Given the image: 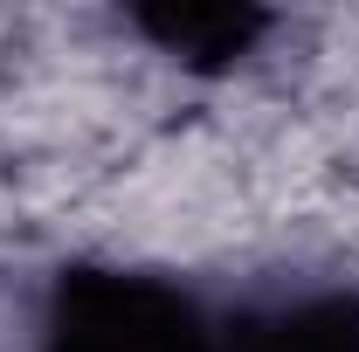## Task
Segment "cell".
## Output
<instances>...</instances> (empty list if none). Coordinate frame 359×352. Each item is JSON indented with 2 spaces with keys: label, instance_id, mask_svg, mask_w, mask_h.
<instances>
[{
  "label": "cell",
  "instance_id": "6da1fadb",
  "mask_svg": "<svg viewBox=\"0 0 359 352\" xmlns=\"http://www.w3.org/2000/svg\"><path fill=\"white\" fill-rule=\"evenodd\" d=\"M28 352H228V339L222 318L159 269L62 263L35 304Z\"/></svg>",
  "mask_w": 359,
  "mask_h": 352
},
{
  "label": "cell",
  "instance_id": "7a4b0ae2",
  "mask_svg": "<svg viewBox=\"0 0 359 352\" xmlns=\"http://www.w3.org/2000/svg\"><path fill=\"white\" fill-rule=\"evenodd\" d=\"M228 352H359V290L276 283L222 325Z\"/></svg>",
  "mask_w": 359,
  "mask_h": 352
},
{
  "label": "cell",
  "instance_id": "3957f363",
  "mask_svg": "<svg viewBox=\"0 0 359 352\" xmlns=\"http://www.w3.org/2000/svg\"><path fill=\"white\" fill-rule=\"evenodd\" d=\"M132 28L145 42L159 48V55H173L180 69H201V76H215V69H235L242 55H256L269 21L263 7H228V0H152V7H132Z\"/></svg>",
  "mask_w": 359,
  "mask_h": 352
}]
</instances>
